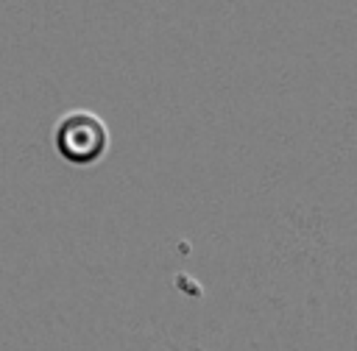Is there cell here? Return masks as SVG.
Masks as SVG:
<instances>
[{
	"label": "cell",
	"mask_w": 357,
	"mask_h": 351,
	"mask_svg": "<svg viewBox=\"0 0 357 351\" xmlns=\"http://www.w3.org/2000/svg\"><path fill=\"white\" fill-rule=\"evenodd\" d=\"M56 150L70 164H95L109 148L106 123L92 111H70L56 125Z\"/></svg>",
	"instance_id": "cell-1"
}]
</instances>
